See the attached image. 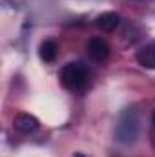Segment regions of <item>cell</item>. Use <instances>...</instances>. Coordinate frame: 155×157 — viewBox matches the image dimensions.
<instances>
[{
    "mask_svg": "<svg viewBox=\"0 0 155 157\" xmlns=\"http://www.w3.org/2000/svg\"><path fill=\"white\" fill-rule=\"evenodd\" d=\"M15 128L22 133H33L37 128H39V119L29 115V113H18L15 121H13Z\"/></svg>",
    "mask_w": 155,
    "mask_h": 157,
    "instance_id": "5",
    "label": "cell"
},
{
    "mask_svg": "<svg viewBox=\"0 0 155 157\" xmlns=\"http://www.w3.org/2000/svg\"><path fill=\"white\" fill-rule=\"evenodd\" d=\"M57 53H59V48H57L55 40H44V42L40 44L39 55L44 62H53V60L57 59Z\"/></svg>",
    "mask_w": 155,
    "mask_h": 157,
    "instance_id": "7",
    "label": "cell"
},
{
    "mask_svg": "<svg viewBox=\"0 0 155 157\" xmlns=\"http://www.w3.org/2000/svg\"><path fill=\"white\" fill-rule=\"evenodd\" d=\"M89 71L82 62H70L60 70V82L70 91H80L86 88Z\"/></svg>",
    "mask_w": 155,
    "mask_h": 157,
    "instance_id": "2",
    "label": "cell"
},
{
    "mask_svg": "<svg viewBox=\"0 0 155 157\" xmlns=\"http://www.w3.org/2000/svg\"><path fill=\"white\" fill-rule=\"evenodd\" d=\"M152 121H153V126H155V112H153V117H152Z\"/></svg>",
    "mask_w": 155,
    "mask_h": 157,
    "instance_id": "8",
    "label": "cell"
},
{
    "mask_svg": "<svg viewBox=\"0 0 155 157\" xmlns=\"http://www.w3.org/2000/svg\"><path fill=\"white\" fill-rule=\"evenodd\" d=\"M137 62L146 70H155V40L144 44L137 51Z\"/></svg>",
    "mask_w": 155,
    "mask_h": 157,
    "instance_id": "4",
    "label": "cell"
},
{
    "mask_svg": "<svg viewBox=\"0 0 155 157\" xmlns=\"http://www.w3.org/2000/svg\"><path fill=\"white\" fill-rule=\"evenodd\" d=\"M88 55L95 60V62H104L110 57V46L104 39H91L88 42Z\"/></svg>",
    "mask_w": 155,
    "mask_h": 157,
    "instance_id": "3",
    "label": "cell"
},
{
    "mask_svg": "<svg viewBox=\"0 0 155 157\" xmlns=\"http://www.w3.org/2000/svg\"><path fill=\"white\" fill-rule=\"evenodd\" d=\"M95 24H97V28L100 31H113L117 26L120 24V17L117 13H113V11H106V13L97 17Z\"/></svg>",
    "mask_w": 155,
    "mask_h": 157,
    "instance_id": "6",
    "label": "cell"
},
{
    "mask_svg": "<svg viewBox=\"0 0 155 157\" xmlns=\"http://www.w3.org/2000/svg\"><path fill=\"white\" fill-rule=\"evenodd\" d=\"M141 132L139 112L135 108H128L120 113L115 126V139L120 144H133Z\"/></svg>",
    "mask_w": 155,
    "mask_h": 157,
    "instance_id": "1",
    "label": "cell"
},
{
    "mask_svg": "<svg viewBox=\"0 0 155 157\" xmlns=\"http://www.w3.org/2000/svg\"><path fill=\"white\" fill-rule=\"evenodd\" d=\"M75 157H84V155H82V154H77V155H75Z\"/></svg>",
    "mask_w": 155,
    "mask_h": 157,
    "instance_id": "9",
    "label": "cell"
}]
</instances>
